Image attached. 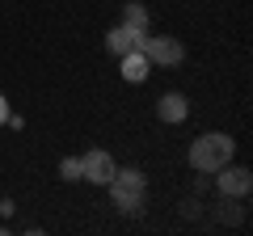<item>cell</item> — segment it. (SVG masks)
Returning a JSON list of instances; mask_svg holds the SVG:
<instances>
[{"instance_id": "cell-1", "label": "cell", "mask_w": 253, "mask_h": 236, "mask_svg": "<svg viewBox=\"0 0 253 236\" xmlns=\"http://www.w3.org/2000/svg\"><path fill=\"white\" fill-rule=\"evenodd\" d=\"M110 202H114L123 215H144V202H148V177L144 169L126 164V169H114V177L106 182Z\"/></svg>"}, {"instance_id": "cell-2", "label": "cell", "mask_w": 253, "mask_h": 236, "mask_svg": "<svg viewBox=\"0 0 253 236\" xmlns=\"http://www.w3.org/2000/svg\"><path fill=\"white\" fill-rule=\"evenodd\" d=\"M232 156H236V139L224 135V131H207V135H199L190 144V169L215 173V169H224Z\"/></svg>"}, {"instance_id": "cell-3", "label": "cell", "mask_w": 253, "mask_h": 236, "mask_svg": "<svg viewBox=\"0 0 253 236\" xmlns=\"http://www.w3.org/2000/svg\"><path fill=\"white\" fill-rule=\"evenodd\" d=\"M139 51L148 55V64H152V68H177L181 59H186L181 38H169V34H144V38H139Z\"/></svg>"}, {"instance_id": "cell-4", "label": "cell", "mask_w": 253, "mask_h": 236, "mask_svg": "<svg viewBox=\"0 0 253 236\" xmlns=\"http://www.w3.org/2000/svg\"><path fill=\"white\" fill-rule=\"evenodd\" d=\"M211 190L228 194V198H249V190H253V173H249V164L228 160L224 169L211 173Z\"/></svg>"}, {"instance_id": "cell-5", "label": "cell", "mask_w": 253, "mask_h": 236, "mask_svg": "<svg viewBox=\"0 0 253 236\" xmlns=\"http://www.w3.org/2000/svg\"><path fill=\"white\" fill-rule=\"evenodd\" d=\"M114 156L106 152V148H93V152L81 156V182H93V186H106L110 177H114Z\"/></svg>"}, {"instance_id": "cell-6", "label": "cell", "mask_w": 253, "mask_h": 236, "mask_svg": "<svg viewBox=\"0 0 253 236\" xmlns=\"http://www.w3.org/2000/svg\"><path fill=\"white\" fill-rule=\"evenodd\" d=\"M156 118H161L165 127L186 122V118H190V97H186V93H177V89L161 93V101H156Z\"/></svg>"}, {"instance_id": "cell-7", "label": "cell", "mask_w": 253, "mask_h": 236, "mask_svg": "<svg viewBox=\"0 0 253 236\" xmlns=\"http://www.w3.org/2000/svg\"><path fill=\"white\" fill-rule=\"evenodd\" d=\"M118 72H123V80H126V84H144V80H148V72H152V64H148V55L135 46V51L118 55Z\"/></svg>"}, {"instance_id": "cell-8", "label": "cell", "mask_w": 253, "mask_h": 236, "mask_svg": "<svg viewBox=\"0 0 253 236\" xmlns=\"http://www.w3.org/2000/svg\"><path fill=\"white\" fill-rule=\"evenodd\" d=\"M139 38H144V34H135V30H126L123 21H118V26L110 30V34H106V51H110V55H114V59H118V55L135 51V46H139Z\"/></svg>"}, {"instance_id": "cell-9", "label": "cell", "mask_w": 253, "mask_h": 236, "mask_svg": "<svg viewBox=\"0 0 253 236\" xmlns=\"http://www.w3.org/2000/svg\"><path fill=\"white\" fill-rule=\"evenodd\" d=\"M123 26L135 30V34H152V13H148V4L126 0V4H123Z\"/></svg>"}, {"instance_id": "cell-10", "label": "cell", "mask_w": 253, "mask_h": 236, "mask_svg": "<svg viewBox=\"0 0 253 236\" xmlns=\"http://www.w3.org/2000/svg\"><path fill=\"white\" fill-rule=\"evenodd\" d=\"M245 215H249V211H245V198H228V194H219V211H215V219H219L224 228H241Z\"/></svg>"}, {"instance_id": "cell-11", "label": "cell", "mask_w": 253, "mask_h": 236, "mask_svg": "<svg viewBox=\"0 0 253 236\" xmlns=\"http://www.w3.org/2000/svg\"><path fill=\"white\" fill-rule=\"evenodd\" d=\"M59 177L63 182H81V156H63L59 160Z\"/></svg>"}, {"instance_id": "cell-12", "label": "cell", "mask_w": 253, "mask_h": 236, "mask_svg": "<svg viewBox=\"0 0 253 236\" xmlns=\"http://www.w3.org/2000/svg\"><path fill=\"white\" fill-rule=\"evenodd\" d=\"M199 215H203V194H190L181 202V219H199Z\"/></svg>"}, {"instance_id": "cell-13", "label": "cell", "mask_w": 253, "mask_h": 236, "mask_svg": "<svg viewBox=\"0 0 253 236\" xmlns=\"http://www.w3.org/2000/svg\"><path fill=\"white\" fill-rule=\"evenodd\" d=\"M211 190V173H199L194 169V194H207Z\"/></svg>"}, {"instance_id": "cell-14", "label": "cell", "mask_w": 253, "mask_h": 236, "mask_svg": "<svg viewBox=\"0 0 253 236\" xmlns=\"http://www.w3.org/2000/svg\"><path fill=\"white\" fill-rule=\"evenodd\" d=\"M13 215H17V202H13V198H0V219H13Z\"/></svg>"}, {"instance_id": "cell-15", "label": "cell", "mask_w": 253, "mask_h": 236, "mask_svg": "<svg viewBox=\"0 0 253 236\" xmlns=\"http://www.w3.org/2000/svg\"><path fill=\"white\" fill-rule=\"evenodd\" d=\"M4 118H9V97L0 93V127H4Z\"/></svg>"}, {"instance_id": "cell-16", "label": "cell", "mask_w": 253, "mask_h": 236, "mask_svg": "<svg viewBox=\"0 0 253 236\" xmlns=\"http://www.w3.org/2000/svg\"><path fill=\"white\" fill-rule=\"evenodd\" d=\"M4 232H9V228H4V224H0V236H4Z\"/></svg>"}]
</instances>
